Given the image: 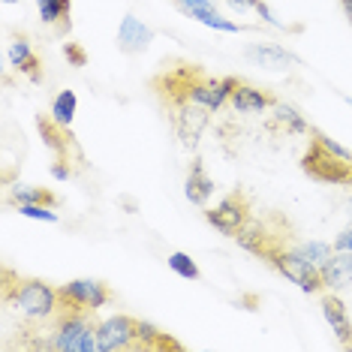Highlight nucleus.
Instances as JSON below:
<instances>
[{
    "mask_svg": "<svg viewBox=\"0 0 352 352\" xmlns=\"http://www.w3.org/2000/svg\"><path fill=\"white\" fill-rule=\"evenodd\" d=\"M3 304L25 322L34 325H52V319L60 310V298L54 286L36 277L15 274L10 265L3 268Z\"/></svg>",
    "mask_w": 352,
    "mask_h": 352,
    "instance_id": "nucleus-1",
    "label": "nucleus"
},
{
    "mask_svg": "<svg viewBox=\"0 0 352 352\" xmlns=\"http://www.w3.org/2000/svg\"><path fill=\"white\" fill-rule=\"evenodd\" d=\"M49 349L54 352H100V322L94 314L60 307L49 325Z\"/></svg>",
    "mask_w": 352,
    "mask_h": 352,
    "instance_id": "nucleus-2",
    "label": "nucleus"
},
{
    "mask_svg": "<svg viewBox=\"0 0 352 352\" xmlns=\"http://www.w3.org/2000/svg\"><path fill=\"white\" fill-rule=\"evenodd\" d=\"M301 169L319 184L352 187V160H343V157L334 154V151H328L316 135L310 139V148H307V154H304V160H301Z\"/></svg>",
    "mask_w": 352,
    "mask_h": 352,
    "instance_id": "nucleus-3",
    "label": "nucleus"
},
{
    "mask_svg": "<svg viewBox=\"0 0 352 352\" xmlns=\"http://www.w3.org/2000/svg\"><path fill=\"white\" fill-rule=\"evenodd\" d=\"M265 262H268V265H274L280 274H283L286 280H292V283L298 286V289H304V292H322L325 289L319 265H316V262H310V259H304V256L295 250L292 244L277 247V250L271 253Z\"/></svg>",
    "mask_w": 352,
    "mask_h": 352,
    "instance_id": "nucleus-4",
    "label": "nucleus"
},
{
    "mask_svg": "<svg viewBox=\"0 0 352 352\" xmlns=\"http://www.w3.org/2000/svg\"><path fill=\"white\" fill-rule=\"evenodd\" d=\"M60 307L67 310H85V314H97L100 307H106L115 298V292L109 289V283L102 280H69V283L58 286Z\"/></svg>",
    "mask_w": 352,
    "mask_h": 352,
    "instance_id": "nucleus-5",
    "label": "nucleus"
},
{
    "mask_svg": "<svg viewBox=\"0 0 352 352\" xmlns=\"http://www.w3.org/2000/svg\"><path fill=\"white\" fill-rule=\"evenodd\" d=\"M205 220L211 223L217 232H223V235L235 238L238 232H241L247 223L253 220L250 199H247V193H241V190H235V193H226L217 205L205 211Z\"/></svg>",
    "mask_w": 352,
    "mask_h": 352,
    "instance_id": "nucleus-6",
    "label": "nucleus"
},
{
    "mask_svg": "<svg viewBox=\"0 0 352 352\" xmlns=\"http://www.w3.org/2000/svg\"><path fill=\"white\" fill-rule=\"evenodd\" d=\"M142 349V319L133 316H109L100 322V352H126Z\"/></svg>",
    "mask_w": 352,
    "mask_h": 352,
    "instance_id": "nucleus-7",
    "label": "nucleus"
},
{
    "mask_svg": "<svg viewBox=\"0 0 352 352\" xmlns=\"http://www.w3.org/2000/svg\"><path fill=\"white\" fill-rule=\"evenodd\" d=\"M271 223H274V217H265V220H250L247 226L235 235V241L244 247L247 253L259 256V259H268L271 253L277 250V247H286L289 241H286V232H277L271 229Z\"/></svg>",
    "mask_w": 352,
    "mask_h": 352,
    "instance_id": "nucleus-8",
    "label": "nucleus"
},
{
    "mask_svg": "<svg viewBox=\"0 0 352 352\" xmlns=\"http://www.w3.org/2000/svg\"><path fill=\"white\" fill-rule=\"evenodd\" d=\"M208 115H211V111L202 109V106H196V102H184V106L169 109V118H172L175 130H178L181 142L187 148H196L199 133L208 126Z\"/></svg>",
    "mask_w": 352,
    "mask_h": 352,
    "instance_id": "nucleus-9",
    "label": "nucleus"
},
{
    "mask_svg": "<svg viewBox=\"0 0 352 352\" xmlns=\"http://www.w3.org/2000/svg\"><path fill=\"white\" fill-rule=\"evenodd\" d=\"M36 126H39V135H43V142H45V148L54 154V160H67L69 163V157L78 154L76 151V142H73V133H69V126H63L58 124L54 118L49 115H39L36 118Z\"/></svg>",
    "mask_w": 352,
    "mask_h": 352,
    "instance_id": "nucleus-10",
    "label": "nucleus"
},
{
    "mask_svg": "<svg viewBox=\"0 0 352 352\" xmlns=\"http://www.w3.org/2000/svg\"><path fill=\"white\" fill-rule=\"evenodd\" d=\"M151 43H154V30L135 15H124L121 28H118V49L124 54H142Z\"/></svg>",
    "mask_w": 352,
    "mask_h": 352,
    "instance_id": "nucleus-11",
    "label": "nucleus"
},
{
    "mask_svg": "<svg viewBox=\"0 0 352 352\" xmlns=\"http://www.w3.org/2000/svg\"><path fill=\"white\" fill-rule=\"evenodd\" d=\"M232 109L241 111V115H253V111H265V109H274L277 106V97L256 85H247V82H238L235 91H232Z\"/></svg>",
    "mask_w": 352,
    "mask_h": 352,
    "instance_id": "nucleus-12",
    "label": "nucleus"
},
{
    "mask_svg": "<svg viewBox=\"0 0 352 352\" xmlns=\"http://www.w3.org/2000/svg\"><path fill=\"white\" fill-rule=\"evenodd\" d=\"M319 271H322L325 289H331V292L343 289V286L352 283V253L349 250H334L322 265H319Z\"/></svg>",
    "mask_w": 352,
    "mask_h": 352,
    "instance_id": "nucleus-13",
    "label": "nucleus"
},
{
    "mask_svg": "<svg viewBox=\"0 0 352 352\" xmlns=\"http://www.w3.org/2000/svg\"><path fill=\"white\" fill-rule=\"evenodd\" d=\"M322 316H325V322L331 325V331L338 334L340 346L352 349V319L346 314V307H343V301L334 292L322 295Z\"/></svg>",
    "mask_w": 352,
    "mask_h": 352,
    "instance_id": "nucleus-14",
    "label": "nucleus"
},
{
    "mask_svg": "<svg viewBox=\"0 0 352 352\" xmlns=\"http://www.w3.org/2000/svg\"><path fill=\"white\" fill-rule=\"evenodd\" d=\"M10 63L19 69L21 76H28L30 82H43V69H39L43 63H39V54L34 52L30 39H25V36L12 39V45H10Z\"/></svg>",
    "mask_w": 352,
    "mask_h": 352,
    "instance_id": "nucleus-15",
    "label": "nucleus"
},
{
    "mask_svg": "<svg viewBox=\"0 0 352 352\" xmlns=\"http://www.w3.org/2000/svg\"><path fill=\"white\" fill-rule=\"evenodd\" d=\"M39 19L52 25L58 34H69L73 28V0H36Z\"/></svg>",
    "mask_w": 352,
    "mask_h": 352,
    "instance_id": "nucleus-16",
    "label": "nucleus"
},
{
    "mask_svg": "<svg viewBox=\"0 0 352 352\" xmlns=\"http://www.w3.org/2000/svg\"><path fill=\"white\" fill-rule=\"evenodd\" d=\"M214 193V181L208 178L205 172V163L202 160H193V166H190V175H187V199L199 208L208 205V199Z\"/></svg>",
    "mask_w": 352,
    "mask_h": 352,
    "instance_id": "nucleus-17",
    "label": "nucleus"
},
{
    "mask_svg": "<svg viewBox=\"0 0 352 352\" xmlns=\"http://www.w3.org/2000/svg\"><path fill=\"white\" fill-rule=\"evenodd\" d=\"M247 58L256 60L259 67H268V69H286L289 63H298L295 54L280 49V45H253V49H247Z\"/></svg>",
    "mask_w": 352,
    "mask_h": 352,
    "instance_id": "nucleus-18",
    "label": "nucleus"
},
{
    "mask_svg": "<svg viewBox=\"0 0 352 352\" xmlns=\"http://www.w3.org/2000/svg\"><path fill=\"white\" fill-rule=\"evenodd\" d=\"M10 202L15 208H19V205H49V208H58L60 199L54 196L49 187H28V184H19V187H12Z\"/></svg>",
    "mask_w": 352,
    "mask_h": 352,
    "instance_id": "nucleus-19",
    "label": "nucleus"
},
{
    "mask_svg": "<svg viewBox=\"0 0 352 352\" xmlns=\"http://www.w3.org/2000/svg\"><path fill=\"white\" fill-rule=\"evenodd\" d=\"M187 15H190V19H196V21H202L205 28L223 30V34H241V30H250L247 25H238V21L223 19V15H220L217 10H214V6H196V10H190Z\"/></svg>",
    "mask_w": 352,
    "mask_h": 352,
    "instance_id": "nucleus-20",
    "label": "nucleus"
},
{
    "mask_svg": "<svg viewBox=\"0 0 352 352\" xmlns=\"http://www.w3.org/2000/svg\"><path fill=\"white\" fill-rule=\"evenodd\" d=\"M76 109H78L76 91H60L58 97H54V102H52V118L58 124L69 126V124H73V118H76Z\"/></svg>",
    "mask_w": 352,
    "mask_h": 352,
    "instance_id": "nucleus-21",
    "label": "nucleus"
},
{
    "mask_svg": "<svg viewBox=\"0 0 352 352\" xmlns=\"http://www.w3.org/2000/svg\"><path fill=\"white\" fill-rule=\"evenodd\" d=\"M292 247L304 256V259L316 262V265H322L328 256L334 253V244H322V241H301V244H292Z\"/></svg>",
    "mask_w": 352,
    "mask_h": 352,
    "instance_id": "nucleus-22",
    "label": "nucleus"
},
{
    "mask_svg": "<svg viewBox=\"0 0 352 352\" xmlns=\"http://www.w3.org/2000/svg\"><path fill=\"white\" fill-rule=\"evenodd\" d=\"M274 109H277V115H274V118H277V124H283L289 133H310V126L304 124V118H301L292 106H280V102H277Z\"/></svg>",
    "mask_w": 352,
    "mask_h": 352,
    "instance_id": "nucleus-23",
    "label": "nucleus"
},
{
    "mask_svg": "<svg viewBox=\"0 0 352 352\" xmlns=\"http://www.w3.org/2000/svg\"><path fill=\"white\" fill-rule=\"evenodd\" d=\"M169 268L178 277H184V280H199V277H202V274H199V265L190 259L187 253H172L169 256Z\"/></svg>",
    "mask_w": 352,
    "mask_h": 352,
    "instance_id": "nucleus-24",
    "label": "nucleus"
},
{
    "mask_svg": "<svg viewBox=\"0 0 352 352\" xmlns=\"http://www.w3.org/2000/svg\"><path fill=\"white\" fill-rule=\"evenodd\" d=\"M19 214H21V217H30V220L58 223V214H54L49 205H19Z\"/></svg>",
    "mask_w": 352,
    "mask_h": 352,
    "instance_id": "nucleus-25",
    "label": "nucleus"
},
{
    "mask_svg": "<svg viewBox=\"0 0 352 352\" xmlns=\"http://www.w3.org/2000/svg\"><path fill=\"white\" fill-rule=\"evenodd\" d=\"M63 54H67V60L73 63V67H85V63H87L85 49H82V45H76V43H67V45H63Z\"/></svg>",
    "mask_w": 352,
    "mask_h": 352,
    "instance_id": "nucleus-26",
    "label": "nucleus"
},
{
    "mask_svg": "<svg viewBox=\"0 0 352 352\" xmlns=\"http://www.w3.org/2000/svg\"><path fill=\"white\" fill-rule=\"evenodd\" d=\"M256 12H259V19L265 21V25H271V28H277V30H286V25L280 19H274V12L268 10V3L265 0H259V3H256Z\"/></svg>",
    "mask_w": 352,
    "mask_h": 352,
    "instance_id": "nucleus-27",
    "label": "nucleus"
},
{
    "mask_svg": "<svg viewBox=\"0 0 352 352\" xmlns=\"http://www.w3.org/2000/svg\"><path fill=\"white\" fill-rule=\"evenodd\" d=\"M52 175H54V178H58V181H69V178H73V166H69L67 160H54Z\"/></svg>",
    "mask_w": 352,
    "mask_h": 352,
    "instance_id": "nucleus-28",
    "label": "nucleus"
},
{
    "mask_svg": "<svg viewBox=\"0 0 352 352\" xmlns=\"http://www.w3.org/2000/svg\"><path fill=\"white\" fill-rule=\"evenodd\" d=\"M175 3H178V10L187 15L190 10H196V6H214L217 0H175Z\"/></svg>",
    "mask_w": 352,
    "mask_h": 352,
    "instance_id": "nucleus-29",
    "label": "nucleus"
},
{
    "mask_svg": "<svg viewBox=\"0 0 352 352\" xmlns=\"http://www.w3.org/2000/svg\"><path fill=\"white\" fill-rule=\"evenodd\" d=\"M232 6H235L238 12H247V10H256V3H259V0H229Z\"/></svg>",
    "mask_w": 352,
    "mask_h": 352,
    "instance_id": "nucleus-30",
    "label": "nucleus"
},
{
    "mask_svg": "<svg viewBox=\"0 0 352 352\" xmlns=\"http://www.w3.org/2000/svg\"><path fill=\"white\" fill-rule=\"evenodd\" d=\"M340 3H343V12H346V19L352 21V0H340Z\"/></svg>",
    "mask_w": 352,
    "mask_h": 352,
    "instance_id": "nucleus-31",
    "label": "nucleus"
},
{
    "mask_svg": "<svg viewBox=\"0 0 352 352\" xmlns=\"http://www.w3.org/2000/svg\"><path fill=\"white\" fill-rule=\"evenodd\" d=\"M3 3H19V0H3Z\"/></svg>",
    "mask_w": 352,
    "mask_h": 352,
    "instance_id": "nucleus-32",
    "label": "nucleus"
}]
</instances>
